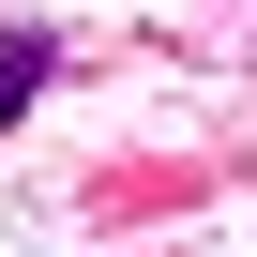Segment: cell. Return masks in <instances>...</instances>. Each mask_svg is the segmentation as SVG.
Segmentation results:
<instances>
[{
    "instance_id": "6da1fadb",
    "label": "cell",
    "mask_w": 257,
    "mask_h": 257,
    "mask_svg": "<svg viewBox=\"0 0 257 257\" xmlns=\"http://www.w3.org/2000/svg\"><path fill=\"white\" fill-rule=\"evenodd\" d=\"M46 61H61L46 31H0V137H16V121H31V91H46Z\"/></svg>"
}]
</instances>
